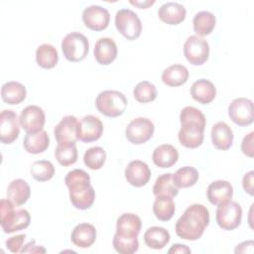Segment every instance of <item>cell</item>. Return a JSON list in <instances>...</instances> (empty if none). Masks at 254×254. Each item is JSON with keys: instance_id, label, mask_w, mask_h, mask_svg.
Returning a JSON list of instances; mask_svg holds the SVG:
<instances>
[{"instance_id": "obj_1", "label": "cell", "mask_w": 254, "mask_h": 254, "mask_svg": "<svg viewBox=\"0 0 254 254\" xmlns=\"http://www.w3.org/2000/svg\"><path fill=\"white\" fill-rule=\"evenodd\" d=\"M181 129L178 133L180 143L189 149H194L203 142L206 124L204 114L193 106H186L180 113Z\"/></svg>"}, {"instance_id": "obj_2", "label": "cell", "mask_w": 254, "mask_h": 254, "mask_svg": "<svg viewBox=\"0 0 254 254\" xmlns=\"http://www.w3.org/2000/svg\"><path fill=\"white\" fill-rule=\"evenodd\" d=\"M209 223V211L203 204L190 205L176 222V234L185 240L199 239Z\"/></svg>"}, {"instance_id": "obj_3", "label": "cell", "mask_w": 254, "mask_h": 254, "mask_svg": "<svg viewBox=\"0 0 254 254\" xmlns=\"http://www.w3.org/2000/svg\"><path fill=\"white\" fill-rule=\"evenodd\" d=\"M64 183L68 188L70 202L75 208L84 210L93 204L95 190L90 185V177L85 171L74 169L68 172Z\"/></svg>"}, {"instance_id": "obj_4", "label": "cell", "mask_w": 254, "mask_h": 254, "mask_svg": "<svg viewBox=\"0 0 254 254\" xmlns=\"http://www.w3.org/2000/svg\"><path fill=\"white\" fill-rule=\"evenodd\" d=\"M1 227L5 233H13L27 228L31 222V216L28 210L24 208L15 209L8 198H2L0 202Z\"/></svg>"}, {"instance_id": "obj_5", "label": "cell", "mask_w": 254, "mask_h": 254, "mask_svg": "<svg viewBox=\"0 0 254 254\" xmlns=\"http://www.w3.org/2000/svg\"><path fill=\"white\" fill-rule=\"evenodd\" d=\"M128 105L126 96L118 90H103L96 99L95 106L97 110L107 117H118L122 115Z\"/></svg>"}, {"instance_id": "obj_6", "label": "cell", "mask_w": 254, "mask_h": 254, "mask_svg": "<svg viewBox=\"0 0 254 254\" xmlns=\"http://www.w3.org/2000/svg\"><path fill=\"white\" fill-rule=\"evenodd\" d=\"M62 51L68 62H80L88 54V39L79 32L68 33L62 41Z\"/></svg>"}, {"instance_id": "obj_7", "label": "cell", "mask_w": 254, "mask_h": 254, "mask_svg": "<svg viewBox=\"0 0 254 254\" xmlns=\"http://www.w3.org/2000/svg\"><path fill=\"white\" fill-rule=\"evenodd\" d=\"M115 27L118 32L129 41L138 39L142 32L140 18L130 9H120L116 12Z\"/></svg>"}, {"instance_id": "obj_8", "label": "cell", "mask_w": 254, "mask_h": 254, "mask_svg": "<svg viewBox=\"0 0 254 254\" xmlns=\"http://www.w3.org/2000/svg\"><path fill=\"white\" fill-rule=\"evenodd\" d=\"M215 219L218 226L223 230L237 228L242 219L241 205L231 199L218 204L215 211Z\"/></svg>"}, {"instance_id": "obj_9", "label": "cell", "mask_w": 254, "mask_h": 254, "mask_svg": "<svg viewBox=\"0 0 254 254\" xmlns=\"http://www.w3.org/2000/svg\"><path fill=\"white\" fill-rule=\"evenodd\" d=\"M184 55L190 64L201 65L208 60L209 45L203 38L190 36L184 44Z\"/></svg>"}, {"instance_id": "obj_10", "label": "cell", "mask_w": 254, "mask_h": 254, "mask_svg": "<svg viewBox=\"0 0 254 254\" xmlns=\"http://www.w3.org/2000/svg\"><path fill=\"white\" fill-rule=\"evenodd\" d=\"M153 122L145 117H138L129 122L125 129V135L129 142L141 145L149 141L154 134Z\"/></svg>"}, {"instance_id": "obj_11", "label": "cell", "mask_w": 254, "mask_h": 254, "mask_svg": "<svg viewBox=\"0 0 254 254\" xmlns=\"http://www.w3.org/2000/svg\"><path fill=\"white\" fill-rule=\"evenodd\" d=\"M228 116L238 126H248L253 123V102L249 98L238 97L231 101L228 106Z\"/></svg>"}, {"instance_id": "obj_12", "label": "cell", "mask_w": 254, "mask_h": 254, "mask_svg": "<svg viewBox=\"0 0 254 254\" xmlns=\"http://www.w3.org/2000/svg\"><path fill=\"white\" fill-rule=\"evenodd\" d=\"M82 21L84 26L92 31H103L109 25L110 14L102 6L90 5L83 10Z\"/></svg>"}, {"instance_id": "obj_13", "label": "cell", "mask_w": 254, "mask_h": 254, "mask_svg": "<svg viewBox=\"0 0 254 254\" xmlns=\"http://www.w3.org/2000/svg\"><path fill=\"white\" fill-rule=\"evenodd\" d=\"M20 126L26 133H33L43 130L46 122L44 110L38 105H29L25 107L19 116Z\"/></svg>"}, {"instance_id": "obj_14", "label": "cell", "mask_w": 254, "mask_h": 254, "mask_svg": "<svg viewBox=\"0 0 254 254\" xmlns=\"http://www.w3.org/2000/svg\"><path fill=\"white\" fill-rule=\"evenodd\" d=\"M20 134V122L15 111L5 109L0 114V140L3 144L13 143Z\"/></svg>"}, {"instance_id": "obj_15", "label": "cell", "mask_w": 254, "mask_h": 254, "mask_svg": "<svg viewBox=\"0 0 254 254\" xmlns=\"http://www.w3.org/2000/svg\"><path fill=\"white\" fill-rule=\"evenodd\" d=\"M103 133V124L101 120L93 115H85L78 121L77 137L84 143H90L98 140Z\"/></svg>"}, {"instance_id": "obj_16", "label": "cell", "mask_w": 254, "mask_h": 254, "mask_svg": "<svg viewBox=\"0 0 254 254\" xmlns=\"http://www.w3.org/2000/svg\"><path fill=\"white\" fill-rule=\"evenodd\" d=\"M126 181L135 188L146 186L151 178V170L149 166L140 160L131 161L124 172Z\"/></svg>"}, {"instance_id": "obj_17", "label": "cell", "mask_w": 254, "mask_h": 254, "mask_svg": "<svg viewBox=\"0 0 254 254\" xmlns=\"http://www.w3.org/2000/svg\"><path fill=\"white\" fill-rule=\"evenodd\" d=\"M78 120L73 115H67L62 118L54 129V135L58 143H76Z\"/></svg>"}, {"instance_id": "obj_18", "label": "cell", "mask_w": 254, "mask_h": 254, "mask_svg": "<svg viewBox=\"0 0 254 254\" xmlns=\"http://www.w3.org/2000/svg\"><path fill=\"white\" fill-rule=\"evenodd\" d=\"M93 54L98 64L108 65L117 58L118 50L116 43L111 38H100L95 43Z\"/></svg>"}, {"instance_id": "obj_19", "label": "cell", "mask_w": 254, "mask_h": 254, "mask_svg": "<svg viewBox=\"0 0 254 254\" xmlns=\"http://www.w3.org/2000/svg\"><path fill=\"white\" fill-rule=\"evenodd\" d=\"M233 195V187L227 181L217 180L212 182L206 190L208 201L213 205H218L230 200Z\"/></svg>"}, {"instance_id": "obj_20", "label": "cell", "mask_w": 254, "mask_h": 254, "mask_svg": "<svg viewBox=\"0 0 254 254\" xmlns=\"http://www.w3.org/2000/svg\"><path fill=\"white\" fill-rule=\"evenodd\" d=\"M142 227L141 218L131 212L121 214L116 221V234L126 237H137Z\"/></svg>"}, {"instance_id": "obj_21", "label": "cell", "mask_w": 254, "mask_h": 254, "mask_svg": "<svg viewBox=\"0 0 254 254\" xmlns=\"http://www.w3.org/2000/svg\"><path fill=\"white\" fill-rule=\"evenodd\" d=\"M186 8L177 2L164 3L158 10L159 19L168 25H178L186 19Z\"/></svg>"}, {"instance_id": "obj_22", "label": "cell", "mask_w": 254, "mask_h": 254, "mask_svg": "<svg viewBox=\"0 0 254 254\" xmlns=\"http://www.w3.org/2000/svg\"><path fill=\"white\" fill-rule=\"evenodd\" d=\"M71 242L79 248H88L96 240V229L90 223H79L71 231Z\"/></svg>"}, {"instance_id": "obj_23", "label": "cell", "mask_w": 254, "mask_h": 254, "mask_svg": "<svg viewBox=\"0 0 254 254\" xmlns=\"http://www.w3.org/2000/svg\"><path fill=\"white\" fill-rule=\"evenodd\" d=\"M232 129L222 121L216 122L211 128V141L218 150H228L233 143Z\"/></svg>"}, {"instance_id": "obj_24", "label": "cell", "mask_w": 254, "mask_h": 254, "mask_svg": "<svg viewBox=\"0 0 254 254\" xmlns=\"http://www.w3.org/2000/svg\"><path fill=\"white\" fill-rule=\"evenodd\" d=\"M190 91L191 97L201 104L210 103L216 95V88L214 84L205 78H200L194 81Z\"/></svg>"}, {"instance_id": "obj_25", "label": "cell", "mask_w": 254, "mask_h": 254, "mask_svg": "<svg viewBox=\"0 0 254 254\" xmlns=\"http://www.w3.org/2000/svg\"><path fill=\"white\" fill-rule=\"evenodd\" d=\"M179 159L178 150L171 144H162L155 148L152 154L154 164L162 169L171 168Z\"/></svg>"}, {"instance_id": "obj_26", "label": "cell", "mask_w": 254, "mask_h": 254, "mask_svg": "<svg viewBox=\"0 0 254 254\" xmlns=\"http://www.w3.org/2000/svg\"><path fill=\"white\" fill-rule=\"evenodd\" d=\"M50 145V137L45 130H40L33 133H26L23 146L30 154H40L45 152Z\"/></svg>"}, {"instance_id": "obj_27", "label": "cell", "mask_w": 254, "mask_h": 254, "mask_svg": "<svg viewBox=\"0 0 254 254\" xmlns=\"http://www.w3.org/2000/svg\"><path fill=\"white\" fill-rule=\"evenodd\" d=\"M31 195V189L28 183L22 179L13 180L7 188V198L16 206L23 205Z\"/></svg>"}, {"instance_id": "obj_28", "label": "cell", "mask_w": 254, "mask_h": 254, "mask_svg": "<svg viewBox=\"0 0 254 254\" xmlns=\"http://www.w3.org/2000/svg\"><path fill=\"white\" fill-rule=\"evenodd\" d=\"M189 70L183 64H172L162 72V81L172 87L185 84L189 79Z\"/></svg>"}, {"instance_id": "obj_29", "label": "cell", "mask_w": 254, "mask_h": 254, "mask_svg": "<svg viewBox=\"0 0 254 254\" xmlns=\"http://www.w3.org/2000/svg\"><path fill=\"white\" fill-rule=\"evenodd\" d=\"M26 95V87L18 81H8L2 85L1 98L7 104H19L24 101Z\"/></svg>"}, {"instance_id": "obj_30", "label": "cell", "mask_w": 254, "mask_h": 254, "mask_svg": "<svg viewBox=\"0 0 254 254\" xmlns=\"http://www.w3.org/2000/svg\"><path fill=\"white\" fill-rule=\"evenodd\" d=\"M169 231L161 226L149 227L144 233L145 244L152 249H163L170 241Z\"/></svg>"}, {"instance_id": "obj_31", "label": "cell", "mask_w": 254, "mask_h": 254, "mask_svg": "<svg viewBox=\"0 0 254 254\" xmlns=\"http://www.w3.org/2000/svg\"><path fill=\"white\" fill-rule=\"evenodd\" d=\"M216 18L209 11H199L197 12L192 20L193 31L196 36H207L209 35L215 28Z\"/></svg>"}, {"instance_id": "obj_32", "label": "cell", "mask_w": 254, "mask_h": 254, "mask_svg": "<svg viewBox=\"0 0 254 254\" xmlns=\"http://www.w3.org/2000/svg\"><path fill=\"white\" fill-rule=\"evenodd\" d=\"M59 54L57 49L51 44H42L36 50V62L39 66L50 69L57 65Z\"/></svg>"}, {"instance_id": "obj_33", "label": "cell", "mask_w": 254, "mask_h": 254, "mask_svg": "<svg viewBox=\"0 0 254 254\" xmlns=\"http://www.w3.org/2000/svg\"><path fill=\"white\" fill-rule=\"evenodd\" d=\"M153 193L155 196H176L179 193V189L174 183L173 174L167 173L159 176L154 184Z\"/></svg>"}, {"instance_id": "obj_34", "label": "cell", "mask_w": 254, "mask_h": 254, "mask_svg": "<svg viewBox=\"0 0 254 254\" xmlns=\"http://www.w3.org/2000/svg\"><path fill=\"white\" fill-rule=\"evenodd\" d=\"M176 206L173 197L156 196L153 203V212L157 219L161 221L170 220L175 214Z\"/></svg>"}, {"instance_id": "obj_35", "label": "cell", "mask_w": 254, "mask_h": 254, "mask_svg": "<svg viewBox=\"0 0 254 254\" xmlns=\"http://www.w3.org/2000/svg\"><path fill=\"white\" fill-rule=\"evenodd\" d=\"M198 172L195 168L185 166L177 170L175 174H173V180L178 189H186L192 187L196 184L198 180Z\"/></svg>"}, {"instance_id": "obj_36", "label": "cell", "mask_w": 254, "mask_h": 254, "mask_svg": "<svg viewBox=\"0 0 254 254\" xmlns=\"http://www.w3.org/2000/svg\"><path fill=\"white\" fill-rule=\"evenodd\" d=\"M55 157L60 165L67 167L77 161V149L75 143H58Z\"/></svg>"}, {"instance_id": "obj_37", "label": "cell", "mask_w": 254, "mask_h": 254, "mask_svg": "<svg viewBox=\"0 0 254 254\" xmlns=\"http://www.w3.org/2000/svg\"><path fill=\"white\" fill-rule=\"evenodd\" d=\"M31 176L38 182L50 181L55 175V167L48 160H39L32 164L30 169Z\"/></svg>"}, {"instance_id": "obj_38", "label": "cell", "mask_w": 254, "mask_h": 254, "mask_svg": "<svg viewBox=\"0 0 254 254\" xmlns=\"http://www.w3.org/2000/svg\"><path fill=\"white\" fill-rule=\"evenodd\" d=\"M157 95L156 86L148 80L140 81L133 89V96L140 103L152 102L157 98Z\"/></svg>"}, {"instance_id": "obj_39", "label": "cell", "mask_w": 254, "mask_h": 254, "mask_svg": "<svg viewBox=\"0 0 254 254\" xmlns=\"http://www.w3.org/2000/svg\"><path fill=\"white\" fill-rule=\"evenodd\" d=\"M106 161V152L102 147L95 146L87 149L83 155V163L90 170H99Z\"/></svg>"}, {"instance_id": "obj_40", "label": "cell", "mask_w": 254, "mask_h": 254, "mask_svg": "<svg viewBox=\"0 0 254 254\" xmlns=\"http://www.w3.org/2000/svg\"><path fill=\"white\" fill-rule=\"evenodd\" d=\"M112 244L114 249L121 254H133L139 248V241L137 237H126L114 234Z\"/></svg>"}, {"instance_id": "obj_41", "label": "cell", "mask_w": 254, "mask_h": 254, "mask_svg": "<svg viewBox=\"0 0 254 254\" xmlns=\"http://www.w3.org/2000/svg\"><path fill=\"white\" fill-rule=\"evenodd\" d=\"M26 239V234H19L12 236L6 240V247L12 253H19L22 251L24 241Z\"/></svg>"}, {"instance_id": "obj_42", "label": "cell", "mask_w": 254, "mask_h": 254, "mask_svg": "<svg viewBox=\"0 0 254 254\" xmlns=\"http://www.w3.org/2000/svg\"><path fill=\"white\" fill-rule=\"evenodd\" d=\"M253 142H254V132L253 131L250 132L249 134H247L241 142V151L245 156H247L249 158L254 157Z\"/></svg>"}, {"instance_id": "obj_43", "label": "cell", "mask_w": 254, "mask_h": 254, "mask_svg": "<svg viewBox=\"0 0 254 254\" xmlns=\"http://www.w3.org/2000/svg\"><path fill=\"white\" fill-rule=\"evenodd\" d=\"M253 178H254V172L250 171L247 174L244 175L242 179V187L245 192H247L250 195L254 194V189H253Z\"/></svg>"}, {"instance_id": "obj_44", "label": "cell", "mask_w": 254, "mask_h": 254, "mask_svg": "<svg viewBox=\"0 0 254 254\" xmlns=\"http://www.w3.org/2000/svg\"><path fill=\"white\" fill-rule=\"evenodd\" d=\"M21 252L22 253H46V249L42 246L36 245L35 240H31L25 245V247H23Z\"/></svg>"}, {"instance_id": "obj_45", "label": "cell", "mask_w": 254, "mask_h": 254, "mask_svg": "<svg viewBox=\"0 0 254 254\" xmlns=\"http://www.w3.org/2000/svg\"><path fill=\"white\" fill-rule=\"evenodd\" d=\"M253 246L254 243L252 240L244 241L240 244H238L234 250L235 253H252L253 252Z\"/></svg>"}, {"instance_id": "obj_46", "label": "cell", "mask_w": 254, "mask_h": 254, "mask_svg": "<svg viewBox=\"0 0 254 254\" xmlns=\"http://www.w3.org/2000/svg\"><path fill=\"white\" fill-rule=\"evenodd\" d=\"M169 253H190V249L184 244H174L168 251Z\"/></svg>"}, {"instance_id": "obj_47", "label": "cell", "mask_w": 254, "mask_h": 254, "mask_svg": "<svg viewBox=\"0 0 254 254\" xmlns=\"http://www.w3.org/2000/svg\"><path fill=\"white\" fill-rule=\"evenodd\" d=\"M130 4L138 7L139 9H147L148 7L152 6L153 4H155V0H146V1H133V0H130L129 1Z\"/></svg>"}]
</instances>
